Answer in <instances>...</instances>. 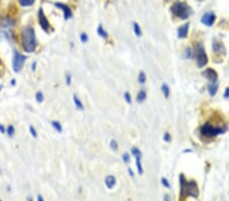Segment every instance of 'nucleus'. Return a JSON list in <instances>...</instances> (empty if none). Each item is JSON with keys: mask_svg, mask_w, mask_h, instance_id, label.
<instances>
[{"mask_svg": "<svg viewBox=\"0 0 229 201\" xmlns=\"http://www.w3.org/2000/svg\"><path fill=\"white\" fill-rule=\"evenodd\" d=\"M131 153L134 154V156H138V154H142L141 153V151H140V149H138L137 147H134L131 149Z\"/></svg>", "mask_w": 229, "mask_h": 201, "instance_id": "obj_31", "label": "nucleus"}, {"mask_svg": "<svg viewBox=\"0 0 229 201\" xmlns=\"http://www.w3.org/2000/svg\"><path fill=\"white\" fill-rule=\"evenodd\" d=\"M51 124H52L53 128H54L56 131H58V132H62V127H61V125H60V123H59L58 121H52Z\"/></svg>", "mask_w": 229, "mask_h": 201, "instance_id": "obj_21", "label": "nucleus"}, {"mask_svg": "<svg viewBox=\"0 0 229 201\" xmlns=\"http://www.w3.org/2000/svg\"><path fill=\"white\" fill-rule=\"evenodd\" d=\"M54 5L56 6L57 8L61 9L62 11H63V16L65 19H68L70 18L72 16V12H71V9L68 7L66 4H63V3H60V2H55Z\"/></svg>", "mask_w": 229, "mask_h": 201, "instance_id": "obj_9", "label": "nucleus"}, {"mask_svg": "<svg viewBox=\"0 0 229 201\" xmlns=\"http://www.w3.org/2000/svg\"><path fill=\"white\" fill-rule=\"evenodd\" d=\"M212 48H213V51L215 53H221V49H224L223 45H222L221 43H217L216 41H214Z\"/></svg>", "mask_w": 229, "mask_h": 201, "instance_id": "obj_16", "label": "nucleus"}, {"mask_svg": "<svg viewBox=\"0 0 229 201\" xmlns=\"http://www.w3.org/2000/svg\"><path fill=\"white\" fill-rule=\"evenodd\" d=\"M161 90H162V93H163L164 97L165 98H168L169 95H170V88H169L168 84L167 83H163L161 87Z\"/></svg>", "mask_w": 229, "mask_h": 201, "instance_id": "obj_18", "label": "nucleus"}, {"mask_svg": "<svg viewBox=\"0 0 229 201\" xmlns=\"http://www.w3.org/2000/svg\"><path fill=\"white\" fill-rule=\"evenodd\" d=\"M146 80H147V76H146V73L145 72H141L140 75H139V82H140L141 84H144Z\"/></svg>", "mask_w": 229, "mask_h": 201, "instance_id": "obj_23", "label": "nucleus"}, {"mask_svg": "<svg viewBox=\"0 0 229 201\" xmlns=\"http://www.w3.org/2000/svg\"><path fill=\"white\" fill-rule=\"evenodd\" d=\"M36 100H37L38 103H42L43 100H44V97H43V94L41 91H38V93L36 94Z\"/></svg>", "mask_w": 229, "mask_h": 201, "instance_id": "obj_24", "label": "nucleus"}, {"mask_svg": "<svg viewBox=\"0 0 229 201\" xmlns=\"http://www.w3.org/2000/svg\"><path fill=\"white\" fill-rule=\"evenodd\" d=\"M11 83H12V85H14V83H15V80H14V79H13V80L11 81Z\"/></svg>", "mask_w": 229, "mask_h": 201, "instance_id": "obj_42", "label": "nucleus"}, {"mask_svg": "<svg viewBox=\"0 0 229 201\" xmlns=\"http://www.w3.org/2000/svg\"><path fill=\"white\" fill-rule=\"evenodd\" d=\"M26 60V56L21 54L19 52H14L12 58V67L14 72H19L24 67V64Z\"/></svg>", "mask_w": 229, "mask_h": 201, "instance_id": "obj_6", "label": "nucleus"}, {"mask_svg": "<svg viewBox=\"0 0 229 201\" xmlns=\"http://www.w3.org/2000/svg\"><path fill=\"white\" fill-rule=\"evenodd\" d=\"M32 69H33V70H35V69H36V62H35V63H33V65H32Z\"/></svg>", "mask_w": 229, "mask_h": 201, "instance_id": "obj_40", "label": "nucleus"}, {"mask_svg": "<svg viewBox=\"0 0 229 201\" xmlns=\"http://www.w3.org/2000/svg\"><path fill=\"white\" fill-rule=\"evenodd\" d=\"M122 160H123L124 163H128L129 160H131V157H129V154L128 153H124L123 156H122Z\"/></svg>", "mask_w": 229, "mask_h": 201, "instance_id": "obj_32", "label": "nucleus"}, {"mask_svg": "<svg viewBox=\"0 0 229 201\" xmlns=\"http://www.w3.org/2000/svg\"><path fill=\"white\" fill-rule=\"evenodd\" d=\"M215 19H216V15L213 12H207L201 18L202 24L207 25V27H212L213 24L215 22Z\"/></svg>", "mask_w": 229, "mask_h": 201, "instance_id": "obj_8", "label": "nucleus"}, {"mask_svg": "<svg viewBox=\"0 0 229 201\" xmlns=\"http://www.w3.org/2000/svg\"><path fill=\"white\" fill-rule=\"evenodd\" d=\"M66 83H67V85H70V83H71V75L70 74L66 75Z\"/></svg>", "mask_w": 229, "mask_h": 201, "instance_id": "obj_35", "label": "nucleus"}, {"mask_svg": "<svg viewBox=\"0 0 229 201\" xmlns=\"http://www.w3.org/2000/svg\"><path fill=\"white\" fill-rule=\"evenodd\" d=\"M203 75L209 79L211 82H216L217 81V78H218V74L217 72L214 70V69L212 68H207L206 70L203 72Z\"/></svg>", "mask_w": 229, "mask_h": 201, "instance_id": "obj_10", "label": "nucleus"}, {"mask_svg": "<svg viewBox=\"0 0 229 201\" xmlns=\"http://www.w3.org/2000/svg\"><path fill=\"white\" fill-rule=\"evenodd\" d=\"M88 36H87V34H85V33H82V34L81 35V41L82 42V43H87L88 42Z\"/></svg>", "mask_w": 229, "mask_h": 201, "instance_id": "obj_29", "label": "nucleus"}, {"mask_svg": "<svg viewBox=\"0 0 229 201\" xmlns=\"http://www.w3.org/2000/svg\"><path fill=\"white\" fill-rule=\"evenodd\" d=\"M0 131H1V133H4L5 132V129H4V127H3L2 125H0Z\"/></svg>", "mask_w": 229, "mask_h": 201, "instance_id": "obj_37", "label": "nucleus"}, {"mask_svg": "<svg viewBox=\"0 0 229 201\" xmlns=\"http://www.w3.org/2000/svg\"><path fill=\"white\" fill-rule=\"evenodd\" d=\"M134 31H135V34L137 35L138 37H141V36H142L141 27L139 25V24H137V22H134Z\"/></svg>", "mask_w": 229, "mask_h": 201, "instance_id": "obj_22", "label": "nucleus"}, {"mask_svg": "<svg viewBox=\"0 0 229 201\" xmlns=\"http://www.w3.org/2000/svg\"><path fill=\"white\" fill-rule=\"evenodd\" d=\"M226 131V128L215 127L210 123H205L201 127V133L206 137H215L219 134H223Z\"/></svg>", "mask_w": 229, "mask_h": 201, "instance_id": "obj_4", "label": "nucleus"}, {"mask_svg": "<svg viewBox=\"0 0 229 201\" xmlns=\"http://www.w3.org/2000/svg\"><path fill=\"white\" fill-rule=\"evenodd\" d=\"M128 173H129V175H131V177H134V172H132L131 169H128Z\"/></svg>", "mask_w": 229, "mask_h": 201, "instance_id": "obj_39", "label": "nucleus"}, {"mask_svg": "<svg viewBox=\"0 0 229 201\" xmlns=\"http://www.w3.org/2000/svg\"><path fill=\"white\" fill-rule=\"evenodd\" d=\"M30 131H31V134L33 135L34 137H37V131H36V129L33 126L30 127Z\"/></svg>", "mask_w": 229, "mask_h": 201, "instance_id": "obj_33", "label": "nucleus"}, {"mask_svg": "<svg viewBox=\"0 0 229 201\" xmlns=\"http://www.w3.org/2000/svg\"><path fill=\"white\" fill-rule=\"evenodd\" d=\"M188 28H190V24H184L183 25H181V27L178 28V31H177V36L179 39H184L187 38V33H188Z\"/></svg>", "mask_w": 229, "mask_h": 201, "instance_id": "obj_11", "label": "nucleus"}, {"mask_svg": "<svg viewBox=\"0 0 229 201\" xmlns=\"http://www.w3.org/2000/svg\"><path fill=\"white\" fill-rule=\"evenodd\" d=\"M37 198H38V201H44V199H43V197L41 195H38Z\"/></svg>", "mask_w": 229, "mask_h": 201, "instance_id": "obj_38", "label": "nucleus"}, {"mask_svg": "<svg viewBox=\"0 0 229 201\" xmlns=\"http://www.w3.org/2000/svg\"><path fill=\"white\" fill-rule=\"evenodd\" d=\"M170 9L172 14L180 19H187L192 14V10L190 7V5L182 1H177L173 3Z\"/></svg>", "mask_w": 229, "mask_h": 201, "instance_id": "obj_3", "label": "nucleus"}, {"mask_svg": "<svg viewBox=\"0 0 229 201\" xmlns=\"http://www.w3.org/2000/svg\"><path fill=\"white\" fill-rule=\"evenodd\" d=\"M141 156L142 154H138V156H135V164H137V168H138L139 173L143 174L144 173V170H143L142 163H141Z\"/></svg>", "mask_w": 229, "mask_h": 201, "instance_id": "obj_14", "label": "nucleus"}, {"mask_svg": "<svg viewBox=\"0 0 229 201\" xmlns=\"http://www.w3.org/2000/svg\"><path fill=\"white\" fill-rule=\"evenodd\" d=\"M22 49L26 53H32L36 50L37 41H36L35 29L31 27H26L22 32Z\"/></svg>", "mask_w": 229, "mask_h": 201, "instance_id": "obj_2", "label": "nucleus"}, {"mask_svg": "<svg viewBox=\"0 0 229 201\" xmlns=\"http://www.w3.org/2000/svg\"><path fill=\"white\" fill-rule=\"evenodd\" d=\"M195 57H197L198 66L200 68L205 67V65L208 63V56H207V54H206V51H205L203 46L200 45V44L195 46Z\"/></svg>", "mask_w": 229, "mask_h": 201, "instance_id": "obj_5", "label": "nucleus"}, {"mask_svg": "<svg viewBox=\"0 0 229 201\" xmlns=\"http://www.w3.org/2000/svg\"><path fill=\"white\" fill-rule=\"evenodd\" d=\"M97 32H98V34H99V36H101V37L103 38V39H107L108 38V34H107V32L105 31L104 29V28L102 27V25H100L98 27V29H97Z\"/></svg>", "mask_w": 229, "mask_h": 201, "instance_id": "obj_17", "label": "nucleus"}, {"mask_svg": "<svg viewBox=\"0 0 229 201\" xmlns=\"http://www.w3.org/2000/svg\"><path fill=\"white\" fill-rule=\"evenodd\" d=\"M146 98H147V94H146V91H141L137 95V101L139 102V103H142V102H144L146 100Z\"/></svg>", "mask_w": 229, "mask_h": 201, "instance_id": "obj_19", "label": "nucleus"}, {"mask_svg": "<svg viewBox=\"0 0 229 201\" xmlns=\"http://www.w3.org/2000/svg\"><path fill=\"white\" fill-rule=\"evenodd\" d=\"M74 105L76 106V108L78 109V110H84V105H82L81 99H79L76 95H74Z\"/></svg>", "mask_w": 229, "mask_h": 201, "instance_id": "obj_15", "label": "nucleus"}, {"mask_svg": "<svg viewBox=\"0 0 229 201\" xmlns=\"http://www.w3.org/2000/svg\"><path fill=\"white\" fill-rule=\"evenodd\" d=\"M163 139H164V141H166V142H170V141H171V135L169 134L168 132L164 133Z\"/></svg>", "mask_w": 229, "mask_h": 201, "instance_id": "obj_27", "label": "nucleus"}, {"mask_svg": "<svg viewBox=\"0 0 229 201\" xmlns=\"http://www.w3.org/2000/svg\"><path fill=\"white\" fill-rule=\"evenodd\" d=\"M35 0H18V3L21 4L22 6H31L34 4Z\"/></svg>", "mask_w": 229, "mask_h": 201, "instance_id": "obj_20", "label": "nucleus"}, {"mask_svg": "<svg viewBox=\"0 0 229 201\" xmlns=\"http://www.w3.org/2000/svg\"><path fill=\"white\" fill-rule=\"evenodd\" d=\"M179 184H180V197L182 199L191 197L194 199H197L199 197V186L195 181H187L183 176V174H180L179 176Z\"/></svg>", "mask_w": 229, "mask_h": 201, "instance_id": "obj_1", "label": "nucleus"}, {"mask_svg": "<svg viewBox=\"0 0 229 201\" xmlns=\"http://www.w3.org/2000/svg\"><path fill=\"white\" fill-rule=\"evenodd\" d=\"M218 87H219V85H218L217 82H211L208 87V91H209V93H210V95L214 97L218 91Z\"/></svg>", "mask_w": 229, "mask_h": 201, "instance_id": "obj_13", "label": "nucleus"}, {"mask_svg": "<svg viewBox=\"0 0 229 201\" xmlns=\"http://www.w3.org/2000/svg\"><path fill=\"white\" fill-rule=\"evenodd\" d=\"M161 182H162V184H163V186H164V187H166V188H170V184H169L168 180L166 179V178H162V179H161Z\"/></svg>", "mask_w": 229, "mask_h": 201, "instance_id": "obj_28", "label": "nucleus"}, {"mask_svg": "<svg viewBox=\"0 0 229 201\" xmlns=\"http://www.w3.org/2000/svg\"><path fill=\"white\" fill-rule=\"evenodd\" d=\"M224 98H225V99H228V98H229V87H227L226 90H225Z\"/></svg>", "mask_w": 229, "mask_h": 201, "instance_id": "obj_36", "label": "nucleus"}, {"mask_svg": "<svg viewBox=\"0 0 229 201\" xmlns=\"http://www.w3.org/2000/svg\"><path fill=\"white\" fill-rule=\"evenodd\" d=\"M165 201H169V195H165Z\"/></svg>", "mask_w": 229, "mask_h": 201, "instance_id": "obj_41", "label": "nucleus"}, {"mask_svg": "<svg viewBox=\"0 0 229 201\" xmlns=\"http://www.w3.org/2000/svg\"><path fill=\"white\" fill-rule=\"evenodd\" d=\"M185 57H187V58H191V49H187V50H185Z\"/></svg>", "mask_w": 229, "mask_h": 201, "instance_id": "obj_34", "label": "nucleus"}, {"mask_svg": "<svg viewBox=\"0 0 229 201\" xmlns=\"http://www.w3.org/2000/svg\"><path fill=\"white\" fill-rule=\"evenodd\" d=\"M124 99L127 100V102L128 104L131 103V95H129V93H125L124 94Z\"/></svg>", "mask_w": 229, "mask_h": 201, "instance_id": "obj_30", "label": "nucleus"}, {"mask_svg": "<svg viewBox=\"0 0 229 201\" xmlns=\"http://www.w3.org/2000/svg\"><path fill=\"white\" fill-rule=\"evenodd\" d=\"M110 147H111V149L117 150L118 149V143H117V141H116V140H111L110 141Z\"/></svg>", "mask_w": 229, "mask_h": 201, "instance_id": "obj_25", "label": "nucleus"}, {"mask_svg": "<svg viewBox=\"0 0 229 201\" xmlns=\"http://www.w3.org/2000/svg\"><path fill=\"white\" fill-rule=\"evenodd\" d=\"M38 18H39V25H41V28L44 29L46 33L49 32V29H50V24H49L47 17L45 16L44 12H43V9L40 8L39 12H38Z\"/></svg>", "mask_w": 229, "mask_h": 201, "instance_id": "obj_7", "label": "nucleus"}, {"mask_svg": "<svg viewBox=\"0 0 229 201\" xmlns=\"http://www.w3.org/2000/svg\"><path fill=\"white\" fill-rule=\"evenodd\" d=\"M105 184L106 186H107L108 189H112L115 184H116V179L114 176H112V175H109V176H107L105 178Z\"/></svg>", "mask_w": 229, "mask_h": 201, "instance_id": "obj_12", "label": "nucleus"}, {"mask_svg": "<svg viewBox=\"0 0 229 201\" xmlns=\"http://www.w3.org/2000/svg\"><path fill=\"white\" fill-rule=\"evenodd\" d=\"M7 134L8 136H13V134H14V127L12 126V125H9L7 127Z\"/></svg>", "mask_w": 229, "mask_h": 201, "instance_id": "obj_26", "label": "nucleus"}]
</instances>
